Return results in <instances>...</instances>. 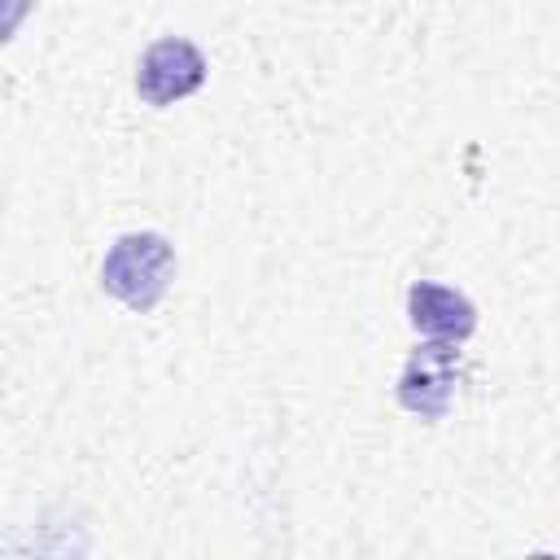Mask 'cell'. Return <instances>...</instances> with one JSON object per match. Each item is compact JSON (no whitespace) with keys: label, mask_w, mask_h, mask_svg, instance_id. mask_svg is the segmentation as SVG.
Instances as JSON below:
<instances>
[{"label":"cell","mask_w":560,"mask_h":560,"mask_svg":"<svg viewBox=\"0 0 560 560\" xmlns=\"http://www.w3.org/2000/svg\"><path fill=\"white\" fill-rule=\"evenodd\" d=\"M201 83H206V57L197 44H188L179 35L153 39L136 61V92L144 105L166 109V105L192 96Z\"/></svg>","instance_id":"cell-2"},{"label":"cell","mask_w":560,"mask_h":560,"mask_svg":"<svg viewBox=\"0 0 560 560\" xmlns=\"http://www.w3.org/2000/svg\"><path fill=\"white\" fill-rule=\"evenodd\" d=\"M175 280V249L162 232H127L101 262V284L131 311H153Z\"/></svg>","instance_id":"cell-1"},{"label":"cell","mask_w":560,"mask_h":560,"mask_svg":"<svg viewBox=\"0 0 560 560\" xmlns=\"http://www.w3.org/2000/svg\"><path fill=\"white\" fill-rule=\"evenodd\" d=\"M455 385H459V350L455 341H438L429 337L402 368L398 376V402L407 411H416L420 420H442L455 402Z\"/></svg>","instance_id":"cell-3"},{"label":"cell","mask_w":560,"mask_h":560,"mask_svg":"<svg viewBox=\"0 0 560 560\" xmlns=\"http://www.w3.org/2000/svg\"><path fill=\"white\" fill-rule=\"evenodd\" d=\"M407 319L416 332L424 337H438V341H464L472 337L477 328V306L451 289V284H433V280H420L407 289Z\"/></svg>","instance_id":"cell-4"}]
</instances>
